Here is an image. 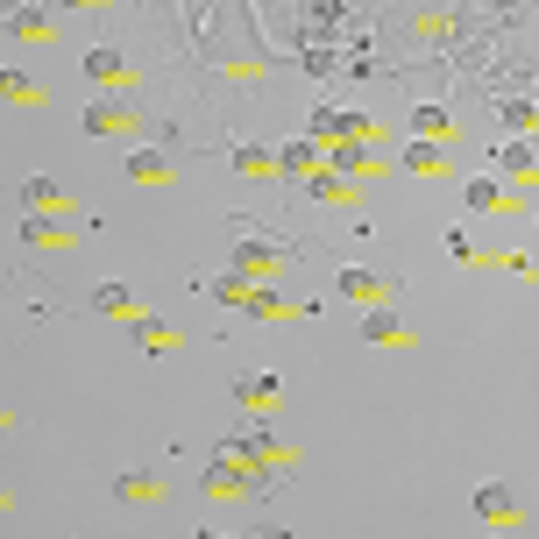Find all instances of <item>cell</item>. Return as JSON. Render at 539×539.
Wrapping results in <instances>:
<instances>
[{
    "label": "cell",
    "instance_id": "1",
    "mask_svg": "<svg viewBox=\"0 0 539 539\" xmlns=\"http://www.w3.org/2000/svg\"><path fill=\"white\" fill-rule=\"evenodd\" d=\"M199 490H206V497H263L270 483H263V476H249V469H235V461H227V454H220V461H213V469L199 476Z\"/></svg>",
    "mask_w": 539,
    "mask_h": 539
},
{
    "label": "cell",
    "instance_id": "2",
    "mask_svg": "<svg viewBox=\"0 0 539 539\" xmlns=\"http://www.w3.org/2000/svg\"><path fill=\"white\" fill-rule=\"evenodd\" d=\"M235 398H242L249 412H270V405L284 398V376H277V369H242V376H235Z\"/></svg>",
    "mask_w": 539,
    "mask_h": 539
},
{
    "label": "cell",
    "instance_id": "3",
    "mask_svg": "<svg viewBox=\"0 0 539 539\" xmlns=\"http://www.w3.org/2000/svg\"><path fill=\"white\" fill-rule=\"evenodd\" d=\"M128 128H142V114L128 100H93L86 107V135H128Z\"/></svg>",
    "mask_w": 539,
    "mask_h": 539
},
{
    "label": "cell",
    "instance_id": "4",
    "mask_svg": "<svg viewBox=\"0 0 539 539\" xmlns=\"http://www.w3.org/2000/svg\"><path fill=\"white\" fill-rule=\"evenodd\" d=\"M277 263H284V249H277V242H263V235H242V242H235V270H242V277H256V284H263Z\"/></svg>",
    "mask_w": 539,
    "mask_h": 539
},
{
    "label": "cell",
    "instance_id": "5",
    "mask_svg": "<svg viewBox=\"0 0 539 539\" xmlns=\"http://www.w3.org/2000/svg\"><path fill=\"white\" fill-rule=\"evenodd\" d=\"M476 518L483 525H511L518 518V490L511 483H476Z\"/></svg>",
    "mask_w": 539,
    "mask_h": 539
},
{
    "label": "cell",
    "instance_id": "6",
    "mask_svg": "<svg viewBox=\"0 0 539 539\" xmlns=\"http://www.w3.org/2000/svg\"><path fill=\"white\" fill-rule=\"evenodd\" d=\"M362 341H376V348H398V341H405V320L391 313V305H362Z\"/></svg>",
    "mask_w": 539,
    "mask_h": 539
},
{
    "label": "cell",
    "instance_id": "7",
    "mask_svg": "<svg viewBox=\"0 0 539 539\" xmlns=\"http://www.w3.org/2000/svg\"><path fill=\"white\" fill-rule=\"evenodd\" d=\"M86 79H100V86H121V79H128V57H121L114 43H93V50H86Z\"/></svg>",
    "mask_w": 539,
    "mask_h": 539
},
{
    "label": "cell",
    "instance_id": "8",
    "mask_svg": "<svg viewBox=\"0 0 539 539\" xmlns=\"http://www.w3.org/2000/svg\"><path fill=\"white\" fill-rule=\"evenodd\" d=\"M121 171H128L135 185H164V178H171V157H164V149H135Z\"/></svg>",
    "mask_w": 539,
    "mask_h": 539
},
{
    "label": "cell",
    "instance_id": "9",
    "mask_svg": "<svg viewBox=\"0 0 539 539\" xmlns=\"http://www.w3.org/2000/svg\"><path fill=\"white\" fill-rule=\"evenodd\" d=\"M22 242H43V249H64V242H71V227H57V213H36V206H29V220H22Z\"/></svg>",
    "mask_w": 539,
    "mask_h": 539
},
{
    "label": "cell",
    "instance_id": "10",
    "mask_svg": "<svg viewBox=\"0 0 539 539\" xmlns=\"http://www.w3.org/2000/svg\"><path fill=\"white\" fill-rule=\"evenodd\" d=\"M341 298L376 305V298H383V277H376V270H362V263H348V270H341Z\"/></svg>",
    "mask_w": 539,
    "mask_h": 539
},
{
    "label": "cell",
    "instance_id": "11",
    "mask_svg": "<svg viewBox=\"0 0 539 539\" xmlns=\"http://www.w3.org/2000/svg\"><path fill=\"white\" fill-rule=\"evenodd\" d=\"M235 171H242V178H277V149H263V142H235Z\"/></svg>",
    "mask_w": 539,
    "mask_h": 539
},
{
    "label": "cell",
    "instance_id": "12",
    "mask_svg": "<svg viewBox=\"0 0 539 539\" xmlns=\"http://www.w3.org/2000/svg\"><path fill=\"white\" fill-rule=\"evenodd\" d=\"M277 171L313 178V171H320V149H313V142H284V149H277Z\"/></svg>",
    "mask_w": 539,
    "mask_h": 539
},
{
    "label": "cell",
    "instance_id": "13",
    "mask_svg": "<svg viewBox=\"0 0 539 539\" xmlns=\"http://www.w3.org/2000/svg\"><path fill=\"white\" fill-rule=\"evenodd\" d=\"M22 206L57 213V206H64V185H57V178H22Z\"/></svg>",
    "mask_w": 539,
    "mask_h": 539
},
{
    "label": "cell",
    "instance_id": "14",
    "mask_svg": "<svg viewBox=\"0 0 539 539\" xmlns=\"http://www.w3.org/2000/svg\"><path fill=\"white\" fill-rule=\"evenodd\" d=\"M497 164H504L511 178H539V149H532V142H504V149H497Z\"/></svg>",
    "mask_w": 539,
    "mask_h": 539
},
{
    "label": "cell",
    "instance_id": "15",
    "mask_svg": "<svg viewBox=\"0 0 539 539\" xmlns=\"http://www.w3.org/2000/svg\"><path fill=\"white\" fill-rule=\"evenodd\" d=\"M461 199H469V213H504V185H497V178H469V192H461Z\"/></svg>",
    "mask_w": 539,
    "mask_h": 539
},
{
    "label": "cell",
    "instance_id": "16",
    "mask_svg": "<svg viewBox=\"0 0 539 539\" xmlns=\"http://www.w3.org/2000/svg\"><path fill=\"white\" fill-rule=\"evenodd\" d=\"M135 341H142L149 355H164V348H178V334H171L164 320H149V313H135Z\"/></svg>",
    "mask_w": 539,
    "mask_h": 539
},
{
    "label": "cell",
    "instance_id": "17",
    "mask_svg": "<svg viewBox=\"0 0 539 539\" xmlns=\"http://www.w3.org/2000/svg\"><path fill=\"white\" fill-rule=\"evenodd\" d=\"M114 497L121 504H157V476H114Z\"/></svg>",
    "mask_w": 539,
    "mask_h": 539
},
{
    "label": "cell",
    "instance_id": "18",
    "mask_svg": "<svg viewBox=\"0 0 539 539\" xmlns=\"http://www.w3.org/2000/svg\"><path fill=\"white\" fill-rule=\"evenodd\" d=\"M93 313H114V320H121V313H135L128 284H100V291H93Z\"/></svg>",
    "mask_w": 539,
    "mask_h": 539
},
{
    "label": "cell",
    "instance_id": "19",
    "mask_svg": "<svg viewBox=\"0 0 539 539\" xmlns=\"http://www.w3.org/2000/svg\"><path fill=\"white\" fill-rule=\"evenodd\" d=\"M213 298H227V305H256V277H242V270H235V277H220Z\"/></svg>",
    "mask_w": 539,
    "mask_h": 539
},
{
    "label": "cell",
    "instance_id": "20",
    "mask_svg": "<svg viewBox=\"0 0 539 539\" xmlns=\"http://www.w3.org/2000/svg\"><path fill=\"white\" fill-rule=\"evenodd\" d=\"M405 171H419V178H433V171H440V149H433L426 135H419V142L405 149Z\"/></svg>",
    "mask_w": 539,
    "mask_h": 539
},
{
    "label": "cell",
    "instance_id": "21",
    "mask_svg": "<svg viewBox=\"0 0 539 539\" xmlns=\"http://www.w3.org/2000/svg\"><path fill=\"white\" fill-rule=\"evenodd\" d=\"M447 128H454V121H447V107H419V114H412V135H433V142H440Z\"/></svg>",
    "mask_w": 539,
    "mask_h": 539
},
{
    "label": "cell",
    "instance_id": "22",
    "mask_svg": "<svg viewBox=\"0 0 539 539\" xmlns=\"http://www.w3.org/2000/svg\"><path fill=\"white\" fill-rule=\"evenodd\" d=\"M497 114H504V128H518V135H525V128H539V107H532V100H504Z\"/></svg>",
    "mask_w": 539,
    "mask_h": 539
},
{
    "label": "cell",
    "instance_id": "23",
    "mask_svg": "<svg viewBox=\"0 0 539 539\" xmlns=\"http://www.w3.org/2000/svg\"><path fill=\"white\" fill-rule=\"evenodd\" d=\"M8 29H15V36H29V43H36V36H50V22H43L36 8H15V22H8Z\"/></svg>",
    "mask_w": 539,
    "mask_h": 539
},
{
    "label": "cell",
    "instance_id": "24",
    "mask_svg": "<svg viewBox=\"0 0 539 539\" xmlns=\"http://www.w3.org/2000/svg\"><path fill=\"white\" fill-rule=\"evenodd\" d=\"M334 164H341V171H362V164H369V142H334Z\"/></svg>",
    "mask_w": 539,
    "mask_h": 539
},
{
    "label": "cell",
    "instance_id": "25",
    "mask_svg": "<svg viewBox=\"0 0 539 539\" xmlns=\"http://www.w3.org/2000/svg\"><path fill=\"white\" fill-rule=\"evenodd\" d=\"M305 185H313L320 199H348V185H341V178H320V171H313V178H305Z\"/></svg>",
    "mask_w": 539,
    "mask_h": 539
},
{
    "label": "cell",
    "instance_id": "26",
    "mask_svg": "<svg viewBox=\"0 0 539 539\" xmlns=\"http://www.w3.org/2000/svg\"><path fill=\"white\" fill-rule=\"evenodd\" d=\"M57 8H107V0H57Z\"/></svg>",
    "mask_w": 539,
    "mask_h": 539
}]
</instances>
